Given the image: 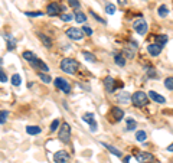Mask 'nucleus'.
Here are the masks:
<instances>
[{"mask_svg":"<svg viewBox=\"0 0 173 163\" xmlns=\"http://www.w3.org/2000/svg\"><path fill=\"white\" fill-rule=\"evenodd\" d=\"M61 69L67 74H75L78 69V62L72 58H65L61 61Z\"/></svg>","mask_w":173,"mask_h":163,"instance_id":"obj_1","label":"nucleus"},{"mask_svg":"<svg viewBox=\"0 0 173 163\" xmlns=\"http://www.w3.org/2000/svg\"><path fill=\"white\" fill-rule=\"evenodd\" d=\"M131 103L134 104V107H144L149 103V94H146L143 91L134 92L133 97H131Z\"/></svg>","mask_w":173,"mask_h":163,"instance_id":"obj_2","label":"nucleus"},{"mask_svg":"<svg viewBox=\"0 0 173 163\" xmlns=\"http://www.w3.org/2000/svg\"><path fill=\"white\" fill-rule=\"evenodd\" d=\"M58 137H59V140H61V142L69 143V140H71V127H69V124H68V123H63L62 127L59 129Z\"/></svg>","mask_w":173,"mask_h":163,"instance_id":"obj_3","label":"nucleus"},{"mask_svg":"<svg viewBox=\"0 0 173 163\" xmlns=\"http://www.w3.org/2000/svg\"><path fill=\"white\" fill-rule=\"evenodd\" d=\"M133 28H134L136 32H137L139 35H141V36H144L149 30V25L144 19H137V20L133 23Z\"/></svg>","mask_w":173,"mask_h":163,"instance_id":"obj_4","label":"nucleus"},{"mask_svg":"<svg viewBox=\"0 0 173 163\" xmlns=\"http://www.w3.org/2000/svg\"><path fill=\"white\" fill-rule=\"evenodd\" d=\"M136 159H137L139 163H153L156 160V157L152 153H149V152H137Z\"/></svg>","mask_w":173,"mask_h":163,"instance_id":"obj_5","label":"nucleus"},{"mask_svg":"<svg viewBox=\"0 0 173 163\" xmlns=\"http://www.w3.org/2000/svg\"><path fill=\"white\" fill-rule=\"evenodd\" d=\"M67 36L72 41H81L84 38V30L78 29V28H69L67 30Z\"/></svg>","mask_w":173,"mask_h":163,"instance_id":"obj_6","label":"nucleus"},{"mask_svg":"<svg viewBox=\"0 0 173 163\" xmlns=\"http://www.w3.org/2000/svg\"><path fill=\"white\" fill-rule=\"evenodd\" d=\"M55 87L59 88L61 91H63L65 94H69L71 92V85H69V82H68L67 80H63V78H61V77H58V78H55Z\"/></svg>","mask_w":173,"mask_h":163,"instance_id":"obj_7","label":"nucleus"},{"mask_svg":"<svg viewBox=\"0 0 173 163\" xmlns=\"http://www.w3.org/2000/svg\"><path fill=\"white\" fill-rule=\"evenodd\" d=\"M82 120H84L85 123H88L89 124V130L91 131H97V121H95V118H94V114L93 113H85L84 116H82Z\"/></svg>","mask_w":173,"mask_h":163,"instance_id":"obj_8","label":"nucleus"},{"mask_svg":"<svg viewBox=\"0 0 173 163\" xmlns=\"http://www.w3.org/2000/svg\"><path fill=\"white\" fill-rule=\"evenodd\" d=\"M54 160H55V163H67L69 160V155L65 150H58L54 155Z\"/></svg>","mask_w":173,"mask_h":163,"instance_id":"obj_9","label":"nucleus"},{"mask_svg":"<svg viewBox=\"0 0 173 163\" xmlns=\"http://www.w3.org/2000/svg\"><path fill=\"white\" fill-rule=\"evenodd\" d=\"M46 13L49 15V16H56V15L61 13V6H59L58 3H55V2H52V3L48 4Z\"/></svg>","mask_w":173,"mask_h":163,"instance_id":"obj_10","label":"nucleus"},{"mask_svg":"<svg viewBox=\"0 0 173 163\" xmlns=\"http://www.w3.org/2000/svg\"><path fill=\"white\" fill-rule=\"evenodd\" d=\"M104 88H106L107 92H114L115 81L113 77H106V78H104Z\"/></svg>","mask_w":173,"mask_h":163,"instance_id":"obj_11","label":"nucleus"},{"mask_svg":"<svg viewBox=\"0 0 173 163\" xmlns=\"http://www.w3.org/2000/svg\"><path fill=\"white\" fill-rule=\"evenodd\" d=\"M111 117L114 118V121H121L124 118V111L120 107H113L111 108Z\"/></svg>","mask_w":173,"mask_h":163,"instance_id":"obj_12","label":"nucleus"},{"mask_svg":"<svg viewBox=\"0 0 173 163\" xmlns=\"http://www.w3.org/2000/svg\"><path fill=\"white\" fill-rule=\"evenodd\" d=\"M147 94H149V98H152L154 103H159V104H165V103H166V98L163 95H160L159 92H156V91H149Z\"/></svg>","mask_w":173,"mask_h":163,"instance_id":"obj_13","label":"nucleus"},{"mask_svg":"<svg viewBox=\"0 0 173 163\" xmlns=\"http://www.w3.org/2000/svg\"><path fill=\"white\" fill-rule=\"evenodd\" d=\"M147 52L152 55V56H157V55H160V52H162V46H159L157 43H152V45L147 46Z\"/></svg>","mask_w":173,"mask_h":163,"instance_id":"obj_14","label":"nucleus"},{"mask_svg":"<svg viewBox=\"0 0 173 163\" xmlns=\"http://www.w3.org/2000/svg\"><path fill=\"white\" fill-rule=\"evenodd\" d=\"M131 100V97H130V94L128 92H120V94H117V101L118 103H121V104H127L128 101Z\"/></svg>","mask_w":173,"mask_h":163,"instance_id":"obj_15","label":"nucleus"},{"mask_svg":"<svg viewBox=\"0 0 173 163\" xmlns=\"http://www.w3.org/2000/svg\"><path fill=\"white\" fill-rule=\"evenodd\" d=\"M22 56H23V59H25V61H28L29 64L35 62V61L38 59V56H36L33 52H30V51H25V52L22 54Z\"/></svg>","mask_w":173,"mask_h":163,"instance_id":"obj_16","label":"nucleus"},{"mask_svg":"<svg viewBox=\"0 0 173 163\" xmlns=\"http://www.w3.org/2000/svg\"><path fill=\"white\" fill-rule=\"evenodd\" d=\"M30 65H32V67L33 68H39V69H42V71H45V72H48L49 71V68H48V65L45 62H43V61H41V59H36V61H35V62H32L30 64Z\"/></svg>","mask_w":173,"mask_h":163,"instance_id":"obj_17","label":"nucleus"},{"mask_svg":"<svg viewBox=\"0 0 173 163\" xmlns=\"http://www.w3.org/2000/svg\"><path fill=\"white\" fill-rule=\"evenodd\" d=\"M4 39L7 41V49L9 51H13L16 48V39L13 38L12 35H4Z\"/></svg>","mask_w":173,"mask_h":163,"instance_id":"obj_18","label":"nucleus"},{"mask_svg":"<svg viewBox=\"0 0 173 163\" xmlns=\"http://www.w3.org/2000/svg\"><path fill=\"white\" fill-rule=\"evenodd\" d=\"M102 146L106 147L107 150L110 152V153H113L114 156H117V157H121V152L118 150L117 147H114V146H111V144H107V143H101Z\"/></svg>","mask_w":173,"mask_h":163,"instance_id":"obj_19","label":"nucleus"},{"mask_svg":"<svg viewBox=\"0 0 173 163\" xmlns=\"http://www.w3.org/2000/svg\"><path fill=\"white\" fill-rule=\"evenodd\" d=\"M41 131H42V129L38 127V126H28V127H26V133L29 134V136H36V134H39Z\"/></svg>","mask_w":173,"mask_h":163,"instance_id":"obj_20","label":"nucleus"},{"mask_svg":"<svg viewBox=\"0 0 173 163\" xmlns=\"http://www.w3.org/2000/svg\"><path fill=\"white\" fill-rule=\"evenodd\" d=\"M157 13H159L160 17H166L169 15V7H167L166 4H160V6L157 7Z\"/></svg>","mask_w":173,"mask_h":163,"instance_id":"obj_21","label":"nucleus"},{"mask_svg":"<svg viewBox=\"0 0 173 163\" xmlns=\"http://www.w3.org/2000/svg\"><path fill=\"white\" fill-rule=\"evenodd\" d=\"M167 39H169L167 38V35H159V36H156V43L163 48V46L167 43Z\"/></svg>","mask_w":173,"mask_h":163,"instance_id":"obj_22","label":"nucleus"},{"mask_svg":"<svg viewBox=\"0 0 173 163\" xmlns=\"http://www.w3.org/2000/svg\"><path fill=\"white\" fill-rule=\"evenodd\" d=\"M74 19H75V22H78V23H84V22H87V16H85V13H82V12H75Z\"/></svg>","mask_w":173,"mask_h":163,"instance_id":"obj_23","label":"nucleus"},{"mask_svg":"<svg viewBox=\"0 0 173 163\" xmlns=\"http://www.w3.org/2000/svg\"><path fill=\"white\" fill-rule=\"evenodd\" d=\"M114 62H115V65H118V67H124V65H126V58L120 54H115Z\"/></svg>","mask_w":173,"mask_h":163,"instance_id":"obj_24","label":"nucleus"},{"mask_svg":"<svg viewBox=\"0 0 173 163\" xmlns=\"http://www.w3.org/2000/svg\"><path fill=\"white\" fill-rule=\"evenodd\" d=\"M39 39H41V41H42V43L45 46H46V48H51L52 46V41L49 38H48L46 35H43V33H39Z\"/></svg>","mask_w":173,"mask_h":163,"instance_id":"obj_25","label":"nucleus"},{"mask_svg":"<svg viewBox=\"0 0 173 163\" xmlns=\"http://www.w3.org/2000/svg\"><path fill=\"white\" fill-rule=\"evenodd\" d=\"M82 56H84L87 61H89V62H95V61H97L95 55L91 54V52H88V51H82Z\"/></svg>","mask_w":173,"mask_h":163,"instance_id":"obj_26","label":"nucleus"},{"mask_svg":"<svg viewBox=\"0 0 173 163\" xmlns=\"http://www.w3.org/2000/svg\"><path fill=\"white\" fill-rule=\"evenodd\" d=\"M146 139H147V134H146L144 130H139V131L136 133V140H137V142H144Z\"/></svg>","mask_w":173,"mask_h":163,"instance_id":"obj_27","label":"nucleus"},{"mask_svg":"<svg viewBox=\"0 0 173 163\" xmlns=\"http://www.w3.org/2000/svg\"><path fill=\"white\" fill-rule=\"evenodd\" d=\"M165 87L169 90V91H173V77H167L165 80Z\"/></svg>","mask_w":173,"mask_h":163,"instance_id":"obj_28","label":"nucleus"},{"mask_svg":"<svg viewBox=\"0 0 173 163\" xmlns=\"http://www.w3.org/2000/svg\"><path fill=\"white\" fill-rule=\"evenodd\" d=\"M39 78H41V81L42 82H45V84H49L52 81V78L48 74H43V72H39Z\"/></svg>","mask_w":173,"mask_h":163,"instance_id":"obj_29","label":"nucleus"},{"mask_svg":"<svg viewBox=\"0 0 173 163\" xmlns=\"http://www.w3.org/2000/svg\"><path fill=\"white\" fill-rule=\"evenodd\" d=\"M136 126H137V123H136V120H133V118H127V130H134Z\"/></svg>","mask_w":173,"mask_h":163,"instance_id":"obj_30","label":"nucleus"},{"mask_svg":"<svg viewBox=\"0 0 173 163\" xmlns=\"http://www.w3.org/2000/svg\"><path fill=\"white\" fill-rule=\"evenodd\" d=\"M20 82H22L20 75H17V74H15V75L12 77V84L15 85V87H19V85H20Z\"/></svg>","mask_w":173,"mask_h":163,"instance_id":"obj_31","label":"nucleus"},{"mask_svg":"<svg viewBox=\"0 0 173 163\" xmlns=\"http://www.w3.org/2000/svg\"><path fill=\"white\" fill-rule=\"evenodd\" d=\"M106 13H108V15H114L115 13V6L113 3H108L106 4Z\"/></svg>","mask_w":173,"mask_h":163,"instance_id":"obj_32","label":"nucleus"},{"mask_svg":"<svg viewBox=\"0 0 173 163\" xmlns=\"http://www.w3.org/2000/svg\"><path fill=\"white\" fill-rule=\"evenodd\" d=\"M74 19V15H71V13H63V15H61V20L63 22H69Z\"/></svg>","mask_w":173,"mask_h":163,"instance_id":"obj_33","label":"nucleus"},{"mask_svg":"<svg viewBox=\"0 0 173 163\" xmlns=\"http://www.w3.org/2000/svg\"><path fill=\"white\" fill-rule=\"evenodd\" d=\"M7 116H9L7 111L2 110V113H0V123H2V124H4V123H6V120H7Z\"/></svg>","mask_w":173,"mask_h":163,"instance_id":"obj_34","label":"nucleus"},{"mask_svg":"<svg viewBox=\"0 0 173 163\" xmlns=\"http://www.w3.org/2000/svg\"><path fill=\"white\" fill-rule=\"evenodd\" d=\"M25 15L26 16H29V17H41V16H43L42 12H26Z\"/></svg>","mask_w":173,"mask_h":163,"instance_id":"obj_35","label":"nucleus"},{"mask_svg":"<svg viewBox=\"0 0 173 163\" xmlns=\"http://www.w3.org/2000/svg\"><path fill=\"white\" fill-rule=\"evenodd\" d=\"M59 124H61V123H59V120H54V121L51 123L49 130H51V131H56V130H58V127H59Z\"/></svg>","mask_w":173,"mask_h":163,"instance_id":"obj_36","label":"nucleus"},{"mask_svg":"<svg viewBox=\"0 0 173 163\" xmlns=\"http://www.w3.org/2000/svg\"><path fill=\"white\" fill-rule=\"evenodd\" d=\"M147 77L149 78H157V72L154 71V69H153V68H149V71H147Z\"/></svg>","mask_w":173,"mask_h":163,"instance_id":"obj_37","label":"nucleus"},{"mask_svg":"<svg viewBox=\"0 0 173 163\" xmlns=\"http://www.w3.org/2000/svg\"><path fill=\"white\" fill-rule=\"evenodd\" d=\"M68 4L72 6V7H75V9H80V6H81L78 0H68Z\"/></svg>","mask_w":173,"mask_h":163,"instance_id":"obj_38","label":"nucleus"},{"mask_svg":"<svg viewBox=\"0 0 173 163\" xmlns=\"http://www.w3.org/2000/svg\"><path fill=\"white\" fill-rule=\"evenodd\" d=\"M89 13H91V15H93V17H94V19H95V20H98V22H101L102 25H106V20H104V19H101V17L98 16L97 13H94L93 10H91V12H89Z\"/></svg>","mask_w":173,"mask_h":163,"instance_id":"obj_39","label":"nucleus"},{"mask_svg":"<svg viewBox=\"0 0 173 163\" xmlns=\"http://www.w3.org/2000/svg\"><path fill=\"white\" fill-rule=\"evenodd\" d=\"M0 81H2V84H6V82H7V77H6L4 71H0Z\"/></svg>","mask_w":173,"mask_h":163,"instance_id":"obj_40","label":"nucleus"},{"mask_svg":"<svg viewBox=\"0 0 173 163\" xmlns=\"http://www.w3.org/2000/svg\"><path fill=\"white\" fill-rule=\"evenodd\" d=\"M82 30H84V33H87L89 36V35H93V29L91 28H88L87 25H84V28H82Z\"/></svg>","mask_w":173,"mask_h":163,"instance_id":"obj_41","label":"nucleus"},{"mask_svg":"<svg viewBox=\"0 0 173 163\" xmlns=\"http://www.w3.org/2000/svg\"><path fill=\"white\" fill-rule=\"evenodd\" d=\"M118 2V4H120V6H126L127 4V0H117Z\"/></svg>","mask_w":173,"mask_h":163,"instance_id":"obj_42","label":"nucleus"},{"mask_svg":"<svg viewBox=\"0 0 173 163\" xmlns=\"http://www.w3.org/2000/svg\"><path fill=\"white\" fill-rule=\"evenodd\" d=\"M167 152H173V143H172V144H169V146H167Z\"/></svg>","mask_w":173,"mask_h":163,"instance_id":"obj_43","label":"nucleus"},{"mask_svg":"<svg viewBox=\"0 0 173 163\" xmlns=\"http://www.w3.org/2000/svg\"><path fill=\"white\" fill-rule=\"evenodd\" d=\"M130 162V156H126V157H124V163H128Z\"/></svg>","mask_w":173,"mask_h":163,"instance_id":"obj_44","label":"nucleus"}]
</instances>
